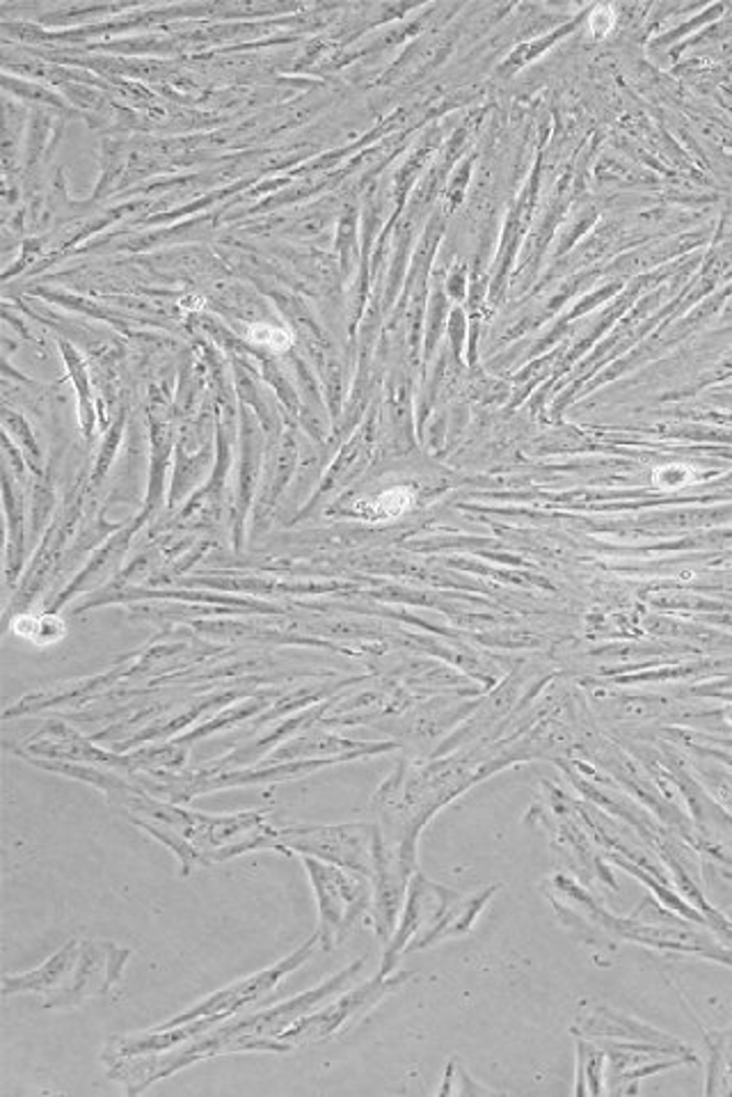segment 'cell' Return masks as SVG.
Here are the masks:
<instances>
[{"instance_id": "2", "label": "cell", "mask_w": 732, "mask_h": 1097, "mask_svg": "<svg viewBox=\"0 0 732 1097\" xmlns=\"http://www.w3.org/2000/svg\"><path fill=\"white\" fill-rule=\"evenodd\" d=\"M378 834L366 825L284 827L277 830L275 850L284 855H311L374 880Z\"/></svg>"}, {"instance_id": "6", "label": "cell", "mask_w": 732, "mask_h": 1097, "mask_svg": "<svg viewBox=\"0 0 732 1097\" xmlns=\"http://www.w3.org/2000/svg\"><path fill=\"white\" fill-rule=\"evenodd\" d=\"M81 949H83V939H71L56 956H50L44 964L33 969V972L21 974V976H5L3 979V994L5 997H10V994L39 992V994H46L42 1006L48 1008V1004L58 999L60 994L69 987L73 972H76L78 958H81Z\"/></svg>"}, {"instance_id": "3", "label": "cell", "mask_w": 732, "mask_h": 1097, "mask_svg": "<svg viewBox=\"0 0 732 1097\" xmlns=\"http://www.w3.org/2000/svg\"><path fill=\"white\" fill-rule=\"evenodd\" d=\"M321 949V944H319V937L317 933H313L311 939H307L302 947L294 953H289L286 958H282L279 962L266 967L264 972H259L254 976H248L243 981H237V983H231L214 994H208V997H204L202 1002H197L195 1006H191L186 1013H181V1015H174L172 1019H168V1022L161 1025V1029H170V1027H179V1025H186V1022H193V1019H202V1017H225L229 1019L233 1013L254 1004V1002H261L264 997H268V994L275 992V987L289 976L294 974L298 967H302L311 956L313 951Z\"/></svg>"}, {"instance_id": "5", "label": "cell", "mask_w": 732, "mask_h": 1097, "mask_svg": "<svg viewBox=\"0 0 732 1097\" xmlns=\"http://www.w3.org/2000/svg\"><path fill=\"white\" fill-rule=\"evenodd\" d=\"M130 956H134V951L122 949L113 941L83 939L81 958H78L69 987L58 999L50 1002L48 1008H73L85 999L106 994L117 981H122L124 964L130 960Z\"/></svg>"}, {"instance_id": "1", "label": "cell", "mask_w": 732, "mask_h": 1097, "mask_svg": "<svg viewBox=\"0 0 732 1097\" xmlns=\"http://www.w3.org/2000/svg\"><path fill=\"white\" fill-rule=\"evenodd\" d=\"M319 903V944L323 951L334 949L346 937L357 916L371 905V878L311 855H298Z\"/></svg>"}, {"instance_id": "4", "label": "cell", "mask_w": 732, "mask_h": 1097, "mask_svg": "<svg viewBox=\"0 0 732 1097\" xmlns=\"http://www.w3.org/2000/svg\"><path fill=\"white\" fill-rule=\"evenodd\" d=\"M408 979H410V974H399L394 979H389L387 974H380L378 979L366 983L364 987L344 994L342 999H336L328 1008L300 1017L298 1022H294L289 1029H284L277 1036V1040L284 1042L289 1050L300 1048V1044L321 1042V1040L334 1036L336 1031H342L348 1025H353L355 1019H359L364 1013H369L385 997V994L394 992Z\"/></svg>"}, {"instance_id": "10", "label": "cell", "mask_w": 732, "mask_h": 1097, "mask_svg": "<svg viewBox=\"0 0 732 1097\" xmlns=\"http://www.w3.org/2000/svg\"><path fill=\"white\" fill-rule=\"evenodd\" d=\"M728 722H730V724H732V708H730V710H728Z\"/></svg>"}, {"instance_id": "7", "label": "cell", "mask_w": 732, "mask_h": 1097, "mask_svg": "<svg viewBox=\"0 0 732 1097\" xmlns=\"http://www.w3.org/2000/svg\"><path fill=\"white\" fill-rule=\"evenodd\" d=\"M31 626H33V630L23 632V637H28V640L35 642V644L58 642L60 637L65 635V626L56 617H37V619L31 621Z\"/></svg>"}, {"instance_id": "8", "label": "cell", "mask_w": 732, "mask_h": 1097, "mask_svg": "<svg viewBox=\"0 0 732 1097\" xmlns=\"http://www.w3.org/2000/svg\"><path fill=\"white\" fill-rule=\"evenodd\" d=\"M694 481V470L689 466H666L655 470V483L660 489H683Z\"/></svg>"}, {"instance_id": "9", "label": "cell", "mask_w": 732, "mask_h": 1097, "mask_svg": "<svg viewBox=\"0 0 732 1097\" xmlns=\"http://www.w3.org/2000/svg\"><path fill=\"white\" fill-rule=\"evenodd\" d=\"M588 23H591V31H593V35H595L597 39H603V37H605V35L614 28L616 14H614V10H611L609 5H599V8L591 14Z\"/></svg>"}]
</instances>
